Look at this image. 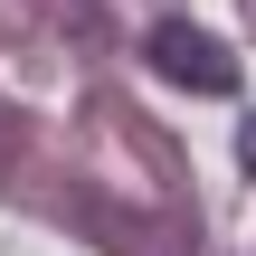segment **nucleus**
I'll return each instance as SVG.
<instances>
[{"label":"nucleus","instance_id":"1","mask_svg":"<svg viewBox=\"0 0 256 256\" xmlns=\"http://www.w3.org/2000/svg\"><path fill=\"white\" fill-rule=\"evenodd\" d=\"M142 57H152L171 86H190V95H228V86H238V57H228L209 28H190V19H162V28L142 38Z\"/></svg>","mask_w":256,"mask_h":256},{"label":"nucleus","instance_id":"2","mask_svg":"<svg viewBox=\"0 0 256 256\" xmlns=\"http://www.w3.org/2000/svg\"><path fill=\"white\" fill-rule=\"evenodd\" d=\"M10 162H19V114L0 104V180H10Z\"/></svg>","mask_w":256,"mask_h":256},{"label":"nucleus","instance_id":"3","mask_svg":"<svg viewBox=\"0 0 256 256\" xmlns=\"http://www.w3.org/2000/svg\"><path fill=\"white\" fill-rule=\"evenodd\" d=\"M238 162H247V171H256V124H247V142H238Z\"/></svg>","mask_w":256,"mask_h":256}]
</instances>
